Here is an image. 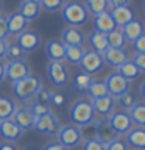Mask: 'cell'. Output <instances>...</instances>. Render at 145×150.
<instances>
[{
	"label": "cell",
	"mask_w": 145,
	"mask_h": 150,
	"mask_svg": "<svg viewBox=\"0 0 145 150\" xmlns=\"http://www.w3.org/2000/svg\"><path fill=\"white\" fill-rule=\"evenodd\" d=\"M59 127H61V124H59L58 116L53 114V112H49V114L41 116L36 119L34 130L42 136H53V134H56Z\"/></svg>",
	"instance_id": "obj_9"
},
{
	"label": "cell",
	"mask_w": 145,
	"mask_h": 150,
	"mask_svg": "<svg viewBox=\"0 0 145 150\" xmlns=\"http://www.w3.org/2000/svg\"><path fill=\"white\" fill-rule=\"evenodd\" d=\"M92 80L94 78L91 77V75H87V74H84V72H77V74L73 75L72 86H73V89L77 92H86Z\"/></svg>",
	"instance_id": "obj_32"
},
{
	"label": "cell",
	"mask_w": 145,
	"mask_h": 150,
	"mask_svg": "<svg viewBox=\"0 0 145 150\" xmlns=\"http://www.w3.org/2000/svg\"><path fill=\"white\" fill-rule=\"evenodd\" d=\"M8 47V41L6 39H0V59L5 58V52H6Z\"/></svg>",
	"instance_id": "obj_49"
},
{
	"label": "cell",
	"mask_w": 145,
	"mask_h": 150,
	"mask_svg": "<svg viewBox=\"0 0 145 150\" xmlns=\"http://www.w3.org/2000/svg\"><path fill=\"white\" fill-rule=\"evenodd\" d=\"M11 119L16 122L23 131L33 130L34 128V124H36V117L31 114V111L28 110V106H17Z\"/></svg>",
	"instance_id": "obj_14"
},
{
	"label": "cell",
	"mask_w": 145,
	"mask_h": 150,
	"mask_svg": "<svg viewBox=\"0 0 145 150\" xmlns=\"http://www.w3.org/2000/svg\"><path fill=\"white\" fill-rule=\"evenodd\" d=\"M5 67H6V78L11 80V83H16L19 80H23L28 75H31V67L25 59L5 63Z\"/></svg>",
	"instance_id": "obj_10"
},
{
	"label": "cell",
	"mask_w": 145,
	"mask_h": 150,
	"mask_svg": "<svg viewBox=\"0 0 145 150\" xmlns=\"http://www.w3.org/2000/svg\"><path fill=\"white\" fill-rule=\"evenodd\" d=\"M84 6H86L89 14H92V16L105 13V11H109L108 0H84Z\"/></svg>",
	"instance_id": "obj_34"
},
{
	"label": "cell",
	"mask_w": 145,
	"mask_h": 150,
	"mask_svg": "<svg viewBox=\"0 0 145 150\" xmlns=\"http://www.w3.org/2000/svg\"><path fill=\"white\" fill-rule=\"evenodd\" d=\"M6 78V67H5V63L0 59V83Z\"/></svg>",
	"instance_id": "obj_50"
},
{
	"label": "cell",
	"mask_w": 145,
	"mask_h": 150,
	"mask_svg": "<svg viewBox=\"0 0 145 150\" xmlns=\"http://www.w3.org/2000/svg\"><path fill=\"white\" fill-rule=\"evenodd\" d=\"M27 55L28 53L17 42H11V44H8L6 52H5V59H6V63H9V61H23L27 58Z\"/></svg>",
	"instance_id": "obj_27"
},
{
	"label": "cell",
	"mask_w": 145,
	"mask_h": 150,
	"mask_svg": "<svg viewBox=\"0 0 145 150\" xmlns=\"http://www.w3.org/2000/svg\"><path fill=\"white\" fill-rule=\"evenodd\" d=\"M109 14L112 17V21L115 22L117 28H122L123 25H126L128 22L134 21L136 19V13L133 8L130 6H119V8H111Z\"/></svg>",
	"instance_id": "obj_16"
},
{
	"label": "cell",
	"mask_w": 145,
	"mask_h": 150,
	"mask_svg": "<svg viewBox=\"0 0 145 150\" xmlns=\"http://www.w3.org/2000/svg\"><path fill=\"white\" fill-rule=\"evenodd\" d=\"M65 0H41V8H44L45 11H50V13H55V11H59L63 8Z\"/></svg>",
	"instance_id": "obj_38"
},
{
	"label": "cell",
	"mask_w": 145,
	"mask_h": 150,
	"mask_svg": "<svg viewBox=\"0 0 145 150\" xmlns=\"http://www.w3.org/2000/svg\"><path fill=\"white\" fill-rule=\"evenodd\" d=\"M69 119L77 127H83V125L91 124V122L95 120V112H94L91 100H87V98H78L77 102H73L69 110Z\"/></svg>",
	"instance_id": "obj_2"
},
{
	"label": "cell",
	"mask_w": 145,
	"mask_h": 150,
	"mask_svg": "<svg viewBox=\"0 0 145 150\" xmlns=\"http://www.w3.org/2000/svg\"><path fill=\"white\" fill-rule=\"evenodd\" d=\"M117 138H120V136L109 127L106 119L97 120V139L100 141L103 145H108L109 142H112V141H115Z\"/></svg>",
	"instance_id": "obj_21"
},
{
	"label": "cell",
	"mask_w": 145,
	"mask_h": 150,
	"mask_svg": "<svg viewBox=\"0 0 145 150\" xmlns=\"http://www.w3.org/2000/svg\"><path fill=\"white\" fill-rule=\"evenodd\" d=\"M41 150H69V149H65L61 142H58V141H50V142H47Z\"/></svg>",
	"instance_id": "obj_46"
},
{
	"label": "cell",
	"mask_w": 145,
	"mask_h": 150,
	"mask_svg": "<svg viewBox=\"0 0 145 150\" xmlns=\"http://www.w3.org/2000/svg\"><path fill=\"white\" fill-rule=\"evenodd\" d=\"M94 30L100 31L103 35H108V33L117 30V25L112 21L109 11H105V13H100V14L94 16Z\"/></svg>",
	"instance_id": "obj_17"
},
{
	"label": "cell",
	"mask_w": 145,
	"mask_h": 150,
	"mask_svg": "<svg viewBox=\"0 0 145 150\" xmlns=\"http://www.w3.org/2000/svg\"><path fill=\"white\" fill-rule=\"evenodd\" d=\"M106 41H108V47H109V49H123L125 50L126 41H125L123 35H122L120 28H117V30L108 33V35H106Z\"/></svg>",
	"instance_id": "obj_33"
},
{
	"label": "cell",
	"mask_w": 145,
	"mask_h": 150,
	"mask_svg": "<svg viewBox=\"0 0 145 150\" xmlns=\"http://www.w3.org/2000/svg\"><path fill=\"white\" fill-rule=\"evenodd\" d=\"M47 77L55 88H64L69 83V70L64 61H50L47 64Z\"/></svg>",
	"instance_id": "obj_5"
},
{
	"label": "cell",
	"mask_w": 145,
	"mask_h": 150,
	"mask_svg": "<svg viewBox=\"0 0 145 150\" xmlns=\"http://www.w3.org/2000/svg\"><path fill=\"white\" fill-rule=\"evenodd\" d=\"M56 141L63 144L65 149H72L83 144V136H81V131H80V127L73 124L61 125L58 131H56Z\"/></svg>",
	"instance_id": "obj_4"
},
{
	"label": "cell",
	"mask_w": 145,
	"mask_h": 150,
	"mask_svg": "<svg viewBox=\"0 0 145 150\" xmlns=\"http://www.w3.org/2000/svg\"><path fill=\"white\" fill-rule=\"evenodd\" d=\"M105 150H130V149H128V144H126L125 139L117 138L115 141H112L108 145H105Z\"/></svg>",
	"instance_id": "obj_41"
},
{
	"label": "cell",
	"mask_w": 145,
	"mask_h": 150,
	"mask_svg": "<svg viewBox=\"0 0 145 150\" xmlns=\"http://www.w3.org/2000/svg\"><path fill=\"white\" fill-rule=\"evenodd\" d=\"M131 63L139 69V72H145V53H134Z\"/></svg>",
	"instance_id": "obj_42"
},
{
	"label": "cell",
	"mask_w": 145,
	"mask_h": 150,
	"mask_svg": "<svg viewBox=\"0 0 145 150\" xmlns=\"http://www.w3.org/2000/svg\"><path fill=\"white\" fill-rule=\"evenodd\" d=\"M0 13H2V2H0Z\"/></svg>",
	"instance_id": "obj_55"
},
{
	"label": "cell",
	"mask_w": 145,
	"mask_h": 150,
	"mask_svg": "<svg viewBox=\"0 0 145 150\" xmlns=\"http://www.w3.org/2000/svg\"><path fill=\"white\" fill-rule=\"evenodd\" d=\"M28 2H34V3H41V0H28Z\"/></svg>",
	"instance_id": "obj_53"
},
{
	"label": "cell",
	"mask_w": 145,
	"mask_h": 150,
	"mask_svg": "<svg viewBox=\"0 0 145 150\" xmlns=\"http://www.w3.org/2000/svg\"><path fill=\"white\" fill-rule=\"evenodd\" d=\"M0 150H20L14 142H0Z\"/></svg>",
	"instance_id": "obj_48"
},
{
	"label": "cell",
	"mask_w": 145,
	"mask_h": 150,
	"mask_svg": "<svg viewBox=\"0 0 145 150\" xmlns=\"http://www.w3.org/2000/svg\"><path fill=\"white\" fill-rule=\"evenodd\" d=\"M133 150H134V149H133Z\"/></svg>",
	"instance_id": "obj_56"
},
{
	"label": "cell",
	"mask_w": 145,
	"mask_h": 150,
	"mask_svg": "<svg viewBox=\"0 0 145 150\" xmlns=\"http://www.w3.org/2000/svg\"><path fill=\"white\" fill-rule=\"evenodd\" d=\"M6 23H8V33L9 35H14V36H19L20 33L28 30V21L23 19L17 11L8 14L6 16Z\"/></svg>",
	"instance_id": "obj_19"
},
{
	"label": "cell",
	"mask_w": 145,
	"mask_h": 150,
	"mask_svg": "<svg viewBox=\"0 0 145 150\" xmlns=\"http://www.w3.org/2000/svg\"><path fill=\"white\" fill-rule=\"evenodd\" d=\"M45 55L50 61H64V44L61 41L50 39L45 42Z\"/></svg>",
	"instance_id": "obj_24"
},
{
	"label": "cell",
	"mask_w": 145,
	"mask_h": 150,
	"mask_svg": "<svg viewBox=\"0 0 145 150\" xmlns=\"http://www.w3.org/2000/svg\"><path fill=\"white\" fill-rule=\"evenodd\" d=\"M128 114H130V117H131V120H133L134 125L145 128V102L136 103V105L128 111Z\"/></svg>",
	"instance_id": "obj_29"
},
{
	"label": "cell",
	"mask_w": 145,
	"mask_h": 150,
	"mask_svg": "<svg viewBox=\"0 0 145 150\" xmlns=\"http://www.w3.org/2000/svg\"><path fill=\"white\" fill-rule=\"evenodd\" d=\"M133 49L136 53H145V33L136 41H133Z\"/></svg>",
	"instance_id": "obj_43"
},
{
	"label": "cell",
	"mask_w": 145,
	"mask_h": 150,
	"mask_svg": "<svg viewBox=\"0 0 145 150\" xmlns=\"http://www.w3.org/2000/svg\"><path fill=\"white\" fill-rule=\"evenodd\" d=\"M8 33V23H6V16L0 14V39H6Z\"/></svg>",
	"instance_id": "obj_44"
},
{
	"label": "cell",
	"mask_w": 145,
	"mask_h": 150,
	"mask_svg": "<svg viewBox=\"0 0 145 150\" xmlns=\"http://www.w3.org/2000/svg\"><path fill=\"white\" fill-rule=\"evenodd\" d=\"M64 102H65V96L63 92L58 91V92L51 94V105H53V106H61Z\"/></svg>",
	"instance_id": "obj_45"
},
{
	"label": "cell",
	"mask_w": 145,
	"mask_h": 150,
	"mask_svg": "<svg viewBox=\"0 0 145 150\" xmlns=\"http://www.w3.org/2000/svg\"><path fill=\"white\" fill-rule=\"evenodd\" d=\"M86 94L91 97V100L92 98H98V97L106 96L108 91H106L105 81H103V80H92L91 84H89V88H87V91H86Z\"/></svg>",
	"instance_id": "obj_35"
},
{
	"label": "cell",
	"mask_w": 145,
	"mask_h": 150,
	"mask_svg": "<svg viewBox=\"0 0 145 150\" xmlns=\"http://www.w3.org/2000/svg\"><path fill=\"white\" fill-rule=\"evenodd\" d=\"M92 103V108H94V112L98 116H101L103 119H106L108 116L114 111V106H115V98L111 97L109 94L103 97H98V98H92L91 100Z\"/></svg>",
	"instance_id": "obj_12"
},
{
	"label": "cell",
	"mask_w": 145,
	"mask_h": 150,
	"mask_svg": "<svg viewBox=\"0 0 145 150\" xmlns=\"http://www.w3.org/2000/svg\"><path fill=\"white\" fill-rule=\"evenodd\" d=\"M83 150H105V145L97 138H94V139L83 141Z\"/></svg>",
	"instance_id": "obj_40"
},
{
	"label": "cell",
	"mask_w": 145,
	"mask_h": 150,
	"mask_svg": "<svg viewBox=\"0 0 145 150\" xmlns=\"http://www.w3.org/2000/svg\"><path fill=\"white\" fill-rule=\"evenodd\" d=\"M61 42L64 45L83 47V44L86 42V33L77 27H65L61 33Z\"/></svg>",
	"instance_id": "obj_13"
},
{
	"label": "cell",
	"mask_w": 145,
	"mask_h": 150,
	"mask_svg": "<svg viewBox=\"0 0 145 150\" xmlns=\"http://www.w3.org/2000/svg\"><path fill=\"white\" fill-rule=\"evenodd\" d=\"M117 103H119V106L122 108V111L128 112L136 103H139V96L130 89L128 92H125V94H122L120 97H117Z\"/></svg>",
	"instance_id": "obj_31"
},
{
	"label": "cell",
	"mask_w": 145,
	"mask_h": 150,
	"mask_svg": "<svg viewBox=\"0 0 145 150\" xmlns=\"http://www.w3.org/2000/svg\"><path fill=\"white\" fill-rule=\"evenodd\" d=\"M80 67H81V72L87 74V75H95L98 74L100 70L103 69V66H105V61H103V56L100 53H97V52H94L92 49L91 50H86L83 55L81 61H80Z\"/></svg>",
	"instance_id": "obj_7"
},
{
	"label": "cell",
	"mask_w": 145,
	"mask_h": 150,
	"mask_svg": "<svg viewBox=\"0 0 145 150\" xmlns=\"http://www.w3.org/2000/svg\"><path fill=\"white\" fill-rule=\"evenodd\" d=\"M80 131H81L83 141L97 138V120H94V122H91V124H86V125L80 127Z\"/></svg>",
	"instance_id": "obj_37"
},
{
	"label": "cell",
	"mask_w": 145,
	"mask_h": 150,
	"mask_svg": "<svg viewBox=\"0 0 145 150\" xmlns=\"http://www.w3.org/2000/svg\"><path fill=\"white\" fill-rule=\"evenodd\" d=\"M89 42H91L92 50L97 52V53H100V55H103L108 49H109V47H108V41H106V35H103L100 31L92 30L91 35H89Z\"/></svg>",
	"instance_id": "obj_26"
},
{
	"label": "cell",
	"mask_w": 145,
	"mask_h": 150,
	"mask_svg": "<svg viewBox=\"0 0 145 150\" xmlns=\"http://www.w3.org/2000/svg\"><path fill=\"white\" fill-rule=\"evenodd\" d=\"M16 42L27 52V53H30V52L36 50L37 47H39L41 35L37 31H34V30H25L23 33H20V35L17 36Z\"/></svg>",
	"instance_id": "obj_15"
},
{
	"label": "cell",
	"mask_w": 145,
	"mask_h": 150,
	"mask_svg": "<svg viewBox=\"0 0 145 150\" xmlns=\"http://www.w3.org/2000/svg\"><path fill=\"white\" fill-rule=\"evenodd\" d=\"M84 52L86 50L78 45H64V59L70 64H80Z\"/></svg>",
	"instance_id": "obj_28"
},
{
	"label": "cell",
	"mask_w": 145,
	"mask_h": 150,
	"mask_svg": "<svg viewBox=\"0 0 145 150\" xmlns=\"http://www.w3.org/2000/svg\"><path fill=\"white\" fill-rule=\"evenodd\" d=\"M16 108H17V105H16V100L13 97L0 94V120L11 119L14 111H16Z\"/></svg>",
	"instance_id": "obj_25"
},
{
	"label": "cell",
	"mask_w": 145,
	"mask_h": 150,
	"mask_svg": "<svg viewBox=\"0 0 145 150\" xmlns=\"http://www.w3.org/2000/svg\"><path fill=\"white\" fill-rule=\"evenodd\" d=\"M22 150H41L39 147H36V145H33V144H30V145H25Z\"/></svg>",
	"instance_id": "obj_52"
},
{
	"label": "cell",
	"mask_w": 145,
	"mask_h": 150,
	"mask_svg": "<svg viewBox=\"0 0 145 150\" xmlns=\"http://www.w3.org/2000/svg\"><path fill=\"white\" fill-rule=\"evenodd\" d=\"M41 5L39 3H34V2H28V0H23V2L19 5V9L17 13L20 14L23 19H27L28 22L30 21H34V19L39 17L41 14Z\"/></svg>",
	"instance_id": "obj_23"
},
{
	"label": "cell",
	"mask_w": 145,
	"mask_h": 150,
	"mask_svg": "<svg viewBox=\"0 0 145 150\" xmlns=\"http://www.w3.org/2000/svg\"><path fill=\"white\" fill-rule=\"evenodd\" d=\"M120 31H122V35H123L126 42H128V41L133 42V41H136L137 38H140L145 33V27H144V23L140 21L134 19V21H131V22L126 23V25L122 27Z\"/></svg>",
	"instance_id": "obj_20"
},
{
	"label": "cell",
	"mask_w": 145,
	"mask_h": 150,
	"mask_svg": "<svg viewBox=\"0 0 145 150\" xmlns=\"http://www.w3.org/2000/svg\"><path fill=\"white\" fill-rule=\"evenodd\" d=\"M42 88L41 78L36 75H28L27 78L13 83V94L19 102H30L36 97L37 91Z\"/></svg>",
	"instance_id": "obj_3"
},
{
	"label": "cell",
	"mask_w": 145,
	"mask_h": 150,
	"mask_svg": "<svg viewBox=\"0 0 145 150\" xmlns=\"http://www.w3.org/2000/svg\"><path fill=\"white\" fill-rule=\"evenodd\" d=\"M28 110H30L31 114L37 119V117L45 116V114H49V112H51V105H47V103H41V102L33 100L30 105H28Z\"/></svg>",
	"instance_id": "obj_36"
},
{
	"label": "cell",
	"mask_w": 145,
	"mask_h": 150,
	"mask_svg": "<svg viewBox=\"0 0 145 150\" xmlns=\"http://www.w3.org/2000/svg\"><path fill=\"white\" fill-rule=\"evenodd\" d=\"M142 11H144V14H145V3L142 5Z\"/></svg>",
	"instance_id": "obj_54"
},
{
	"label": "cell",
	"mask_w": 145,
	"mask_h": 150,
	"mask_svg": "<svg viewBox=\"0 0 145 150\" xmlns=\"http://www.w3.org/2000/svg\"><path fill=\"white\" fill-rule=\"evenodd\" d=\"M131 0H108V5L111 8H119V6H130Z\"/></svg>",
	"instance_id": "obj_47"
},
{
	"label": "cell",
	"mask_w": 145,
	"mask_h": 150,
	"mask_svg": "<svg viewBox=\"0 0 145 150\" xmlns=\"http://www.w3.org/2000/svg\"><path fill=\"white\" fill-rule=\"evenodd\" d=\"M51 94H53V91L51 89H47L42 86L39 91H37L36 94V102H41V103H47V105H51Z\"/></svg>",
	"instance_id": "obj_39"
},
{
	"label": "cell",
	"mask_w": 145,
	"mask_h": 150,
	"mask_svg": "<svg viewBox=\"0 0 145 150\" xmlns=\"http://www.w3.org/2000/svg\"><path fill=\"white\" fill-rule=\"evenodd\" d=\"M115 72L120 75L122 78H125V80H128V81L131 83L133 80H136L140 75V72H139V69L136 67V66L131 63V61H126L125 64H122L120 67H117L115 69Z\"/></svg>",
	"instance_id": "obj_30"
},
{
	"label": "cell",
	"mask_w": 145,
	"mask_h": 150,
	"mask_svg": "<svg viewBox=\"0 0 145 150\" xmlns=\"http://www.w3.org/2000/svg\"><path fill=\"white\" fill-rule=\"evenodd\" d=\"M105 86H106V91L108 94H109L111 97H120L122 94L128 92L131 89V83L128 81V80L122 78L117 72H112V74H108L105 77Z\"/></svg>",
	"instance_id": "obj_6"
},
{
	"label": "cell",
	"mask_w": 145,
	"mask_h": 150,
	"mask_svg": "<svg viewBox=\"0 0 145 150\" xmlns=\"http://www.w3.org/2000/svg\"><path fill=\"white\" fill-rule=\"evenodd\" d=\"M139 96L145 102V81H142V83H140V86H139Z\"/></svg>",
	"instance_id": "obj_51"
},
{
	"label": "cell",
	"mask_w": 145,
	"mask_h": 150,
	"mask_svg": "<svg viewBox=\"0 0 145 150\" xmlns=\"http://www.w3.org/2000/svg\"><path fill=\"white\" fill-rule=\"evenodd\" d=\"M22 134H23V130L13 119L0 120V138L5 142H16V141L22 138Z\"/></svg>",
	"instance_id": "obj_11"
},
{
	"label": "cell",
	"mask_w": 145,
	"mask_h": 150,
	"mask_svg": "<svg viewBox=\"0 0 145 150\" xmlns=\"http://www.w3.org/2000/svg\"><path fill=\"white\" fill-rule=\"evenodd\" d=\"M61 11V17L69 27H81L89 22L91 14L84 6V3L77 2V0H65Z\"/></svg>",
	"instance_id": "obj_1"
},
{
	"label": "cell",
	"mask_w": 145,
	"mask_h": 150,
	"mask_svg": "<svg viewBox=\"0 0 145 150\" xmlns=\"http://www.w3.org/2000/svg\"><path fill=\"white\" fill-rule=\"evenodd\" d=\"M108 124L117 134H126L128 131L134 127L133 120H131L130 114L126 111H112L109 116L106 117Z\"/></svg>",
	"instance_id": "obj_8"
},
{
	"label": "cell",
	"mask_w": 145,
	"mask_h": 150,
	"mask_svg": "<svg viewBox=\"0 0 145 150\" xmlns=\"http://www.w3.org/2000/svg\"><path fill=\"white\" fill-rule=\"evenodd\" d=\"M125 141L134 150H145V128H142V127H133L126 133Z\"/></svg>",
	"instance_id": "obj_22"
},
{
	"label": "cell",
	"mask_w": 145,
	"mask_h": 150,
	"mask_svg": "<svg viewBox=\"0 0 145 150\" xmlns=\"http://www.w3.org/2000/svg\"><path fill=\"white\" fill-rule=\"evenodd\" d=\"M101 56H103L105 64L111 66V67H114V69L120 67L122 64H125L126 61H130L128 55H126V52L123 49H108Z\"/></svg>",
	"instance_id": "obj_18"
}]
</instances>
